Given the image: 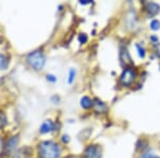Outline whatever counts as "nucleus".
I'll use <instances>...</instances> for the list:
<instances>
[{"mask_svg": "<svg viewBox=\"0 0 160 158\" xmlns=\"http://www.w3.org/2000/svg\"><path fill=\"white\" fill-rule=\"evenodd\" d=\"M80 105L83 109H90L94 106V100H92L90 97L88 96H83L80 99Z\"/></svg>", "mask_w": 160, "mask_h": 158, "instance_id": "obj_7", "label": "nucleus"}, {"mask_svg": "<svg viewBox=\"0 0 160 158\" xmlns=\"http://www.w3.org/2000/svg\"><path fill=\"white\" fill-rule=\"evenodd\" d=\"M38 151L40 158H61L62 150L53 141H42L38 143Z\"/></svg>", "mask_w": 160, "mask_h": 158, "instance_id": "obj_1", "label": "nucleus"}, {"mask_svg": "<svg viewBox=\"0 0 160 158\" xmlns=\"http://www.w3.org/2000/svg\"><path fill=\"white\" fill-rule=\"evenodd\" d=\"M63 141H64V142H66V143H68V142L69 141L68 136H63Z\"/></svg>", "mask_w": 160, "mask_h": 158, "instance_id": "obj_18", "label": "nucleus"}, {"mask_svg": "<svg viewBox=\"0 0 160 158\" xmlns=\"http://www.w3.org/2000/svg\"><path fill=\"white\" fill-rule=\"evenodd\" d=\"M55 127H56V125L52 121L46 120V121H44L42 123V125H41L40 133L41 134H48V133H50V131L55 130Z\"/></svg>", "mask_w": 160, "mask_h": 158, "instance_id": "obj_5", "label": "nucleus"}, {"mask_svg": "<svg viewBox=\"0 0 160 158\" xmlns=\"http://www.w3.org/2000/svg\"><path fill=\"white\" fill-rule=\"evenodd\" d=\"M17 143H18V137H12V138H10L8 140L7 142V149L9 150V151H12V150H14L15 147H16Z\"/></svg>", "mask_w": 160, "mask_h": 158, "instance_id": "obj_8", "label": "nucleus"}, {"mask_svg": "<svg viewBox=\"0 0 160 158\" xmlns=\"http://www.w3.org/2000/svg\"><path fill=\"white\" fill-rule=\"evenodd\" d=\"M75 78H76V69H71L68 73V84H73Z\"/></svg>", "mask_w": 160, "mask_h": 158, "instance_id": "obj_13", "label": "nucleus"}, {"mask_svg": "<svg viewBox=\"0 0 160 158\" xmlns=\"http://www.w3.org/2000/svg\"><path fill=\"white\" fill-rule=\"evenodd\" d=\"M146 11L151 15H156L160 11V7L159 4L155 3V2H148L146 3Z\"/></svg>", "mask_w": 160, "mask_h": 158, "instance_id": "obj_6", "label": "nucleus"}, {"mask_svg": "<svg viewBox=\"0 0 160 158\" xmlns=\"http://www.w3.org/2000/svg\"><path fill=\"white\" fill-rule=\"evenodd\" d=\"M140 158H160V157L157 156V155L151 154V153H148V154H143Z\"/></svg>", "mask_w": 160, "mask_h": 158, "instance_id": "obj_15", "label": "nucleus"}, {"mask_svg": "<svg viewBox=\"0 0 160 158\" xmlns=\"http://www.w3.org/2000/svg\"><path fill=\"white\" fill-rule=\"evenodd\" d=\"M137 50H138V55L140 58H144L145 57V49L143 48V46H141L140 44H136Z\"/></svg>", "mask_w": 160, "mask_h": 158, "instance_id": "obj_12", "label": "nucleus"}, {"mask_svg": "<svg viewBox=\"0 0 160 158\" xmlns=\"http://www.w3.org/2000/svg\"><path fill=\"white\" fill-rule=\"evenodd\" d=\"M79 42L81 43V44H84V43H87L88 42V37H87V34H80L79 35Z\"/></svg>", "mask_w": 160, "mask_h": 158, "instance_id": "obj_14", "label": "nucleus"}, {"mask_svg": "<svg viewBox=\"0 0 160 158\" xmlns=\"http://www.w3.org/2000/svg\"><path fill=\"white\" fill-rule=\"evenodd\" d=\"M149 28H151L152 30H158L160 28V22L158 19H153L151 22V24H149Z\"/></svg>", "mask_w": 160, "mask_h": 158, "instance_id": "obj_11", "label": "nucleus"}, {"mask_svg": "<svg viewBox=\"0 0 160 158\" xmlns=\"http://www.w3.org/2000/svg\"><path fill=\"white\" fill-rule=\"evenodd\" d=\"M84 158H102V147L96 144H91L83 153Z\"/></svg>", "mask_w": 160, "mask_h": 158, "instance_id": "obj_4", "label": "nucleus"}, {"mask_svg": "<svg viewBox=\"0 0 160 158\" xmlns=\"http://www.w3.org/2000/svg\"><path fill=\"white\" fill-rule=\"evenodd\" d=\"M69 158H77V157H69Z\"/></svg>", "mask_w": 160, "mask_h": 158, "instance_id": "obj_20", "label": "nucleus"}, {"mask_svg": "<svg viewBox=\"0 0 160 158\" xmlns=\"http://www.w3.org/2000/svg\"><path fill=\"white\" fill-rule=\"evenodd\" d=\"M136 77H137V74H136L135 69H130V67H126L123 71L122 75H121L120 81L124 87H130V85L135 82Z\"/></svg>", "mask_w": 160, "mask_h": 158, "instance_id": "obj_3", "label": "nucleus"}, {"mask_svg": "<svg viewBox=\"0 0 160 158\" xmlns=\"http://www.w3.org/2000/svg\"><path fill=\"white\" fill-rule=\"evenodd\" d=\"M8 67V59L4 55L0 54V69H6Z\"/></svg>", "mask_w": 160, "mask_h": 158, "instance_id": "obj_9", "label": "nucleus"}, {"mask_svg": "<svg viewBox=\"0 0 160 158\" xmlns=\"http://www.w3.org/2000/svg\"><path fill=\"white\" fill-rule=\"evenodd\" d=\"M47 80L48 81H51V82H56L57 78H56V76H53V75H47Z\"/></svg>", "mask_w": 160, "mask_h": 158, "instance_id": "obj_16", "label": "nucleus"}, {"mask_svg": "<svg viewBox=\"0 0 160 158\" xmlns=\"http://www.w3.org/2000/svg\"><path fill=\"white\" fill-rule=\"evenodd\" d=\"M7 115H4L3 111H0V128H3L7 125Z\"/></svg>", "mask_w": 160, "mask_h": 158, "instance_id": "obj_10", "label": "nucleus"}, {"mask_svg": "<svg viewBox=\"0 0 160 158\" xmlns=\"http://www.w3.org/2000/svg\"><path fill=\"white\" fill-rule=\"evenodd\" d=\"M80 3L81 4H89V3H91V0H82V1H80Z\"/></svg>", "mask_w": 160, "mask_h": 158, "instance_id": "obj_17", "label": "nucleus"}, {"mask_svg": "<svg viewBox=\"0 0 160 158\" xmlns=\"http://www.w3.org/2000/svg\"><path fill=\"white\" fill-rule=\"evenodd\" d=\"M27 63L32 67L34 71H41L43 69L44 65L46 63V57L42 51H33L28 55Z\"/></svg>", "mask_w": 160, "mask_h": 158, "instance_id": "obj_2", "label": "nucleus"}, {"mask_svg": "<svg viewBox=\"0 0 160 158\" xmlns=\"http://www.w3.org/2000/svg\"><path fill=\"white\" fill-rule=\"evenodd\" d=\"M151 40L152 41H157V38L156 37H151Z\"/></svg>", "mask_w": 160, "mask_h": 158, "instance_id": "obj_19", "label": "nucleus"}]
</instances>
